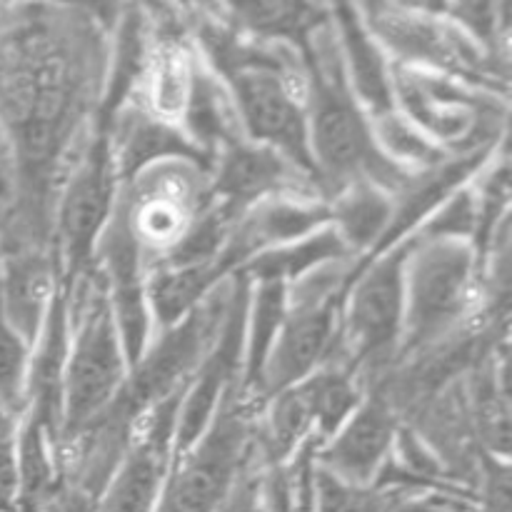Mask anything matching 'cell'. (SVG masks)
<instances>
[{"instance_id": "cell-9", "label": "cell", "mask_w": 512, "mask_h": 512, "mask_svg": "<svg viewBox=\"0 0 512 512\" xmlns=\"http://www.w3.org/2000/svg\"><path fill=\"white\" fill-rule=\"evenodd\" d=\"M413 238L375 255L373 265L355 270L348 285L345 343L358 363H378L393 353L403 335L405 260Z\"/></svg>"}, {"instance_id": "cell-16", "label": "cell", "mask_w": 512, "mask_h": 512, "mask_svg": "<svg viewBox=\"0 0 512 512\" xmlns=\"http://www.w3.org/2000/svg\"><path fill=\"white\" fill-rule=\"evenodd\" d=\"M348 245L338 235L333 225L318 230V233L300 238L295 243L278 245V248H268L255 253L253 258L245 260L240 265L243 275L248 280H280L288 283L290 280H300L305 275L315 273V270L325 268L330 263H340L348 255Z\"/></svg>"}, {"instance_id": "cell-13", "label": "cell", "mask_w": 512, "mask_h": 512, "mask_svg": "<svg viewBox=\"0 0 512 512\" xmlns=\"http://www.w3.org/2000/svg\"><path fill=\"white\" fill-rule=\"evenodd\" d=\"M303 170L295 168L283 155L250 143L248 138L220 148L218 170L213 180V198L235 215H243L250 205L275 195H303Z\"/></svg>"}, {"instance_id": "cell-8", "label": "cell", "mask_w": 512, "mask_h": 512, "mask_svg": "<svg viewBox=\"0 0 512 512\" xmlns=\"http://www.w3.org/2000/svg\"><path fill=\"white\" fill-rule=\"evenodd\" d=\"M113 140L100 130L70 168L58 203V245L65 273H80L110 223L118 190Z\"/></svg>"}, {"instance_id": "cell-14", "label": "cell", "mask_w": 512, "mask_h": 512, "mask_svg": "<svg viewBox=\"0 0 512 512\" xmlns=\"http://www.w3.org/2000/svg\"><path fill=\"white\" fill-rule=\"evenodd\" d=\"M340 30V68L345 70V83L353 90V100L360 110H368L373 118L395 110L393 70L385 63L375 35L365 28L358 10L340 3L333 10Z\"/></svg>"}, {"instance_id": "cell-6", "label": "cell", "mask_w": 512, "mask_h": 512, "mask_svg": "<svg viewBox=\"0 0 512 512\" xmlns=\"http://www.w3.org/2000/svg\"><path fill=\"white\" fill-rule=\"evenodd\" d=\"M475 285V248L468 240L413 238L405 260V313L400 343L405 350L433 343L470 308Z\"/></svg>"}, {"instance_id": "cell-23", "label": "cell", "mask_w": 512, "mask_h": 512, "mask_svg": "<svg viewBox=\"0 0 512 512\" xmlns=\"http://www.w3.org/2000/svg\"><path fill=\"white\" fill-rule=\"evenodd\" d=\"M33 348L0 315V413L8 418L28 405V378Z\"/></svg>"}, {"instance_id": "cell-12", "label": "cell", "mask_w": 512, "mask_h": 512, "mask_svg": "<svg viewBox=\"0 0 512 512\" xmlns=\"http://www.w3.org/2000/svg\"><path fill=\"white\" fill-rule=\"evenodd\" d=\"M395 435L393 410L385 400L370 398L355 408L328 443L320 445L315 465L345 483L370 488L393 453Z\"/></svg>"}, {"instance_id": "cell-5", "label": "cell", "mask_w": 512, "mask_h": 512, "mask_svg": "<svg viewBox=\"0 0 512 512\" xmlns=\"http://www.w3.org/2000/svg\"><path fill=\"white\" fill-rule=\"evenodd\" d=\"M253 448V420L235 388L220 403L208 430L185 455L173 460L155 512H220L228 505Z\"/></svg>"}, {"instance_id": "cell-3", "label": "cell", "mask_w": 512, "mask_h": 512, "mask_svg": "<svg viewBox=\"0 0 512 512\" xmlns=\"http://www.w3.org/2000/svg\"><path fill=\"white\" fill-rule=\"evenodd\" d=\"M73 300L68 358L60 385V425L65 438H75L118 400L128 383V360L110 313L100 275L80 278Z\"/></svg>"}, {"instance_id": "cell-4", "label": "cell", "mask_w": 512, "mask_h": 512, "mask_svg": "<svg viewBox=\"0 0 512 512\" xmlns=\"http://www.w3.org/2000/svg\"><path fill=\"white\" fill-rule=\"evenodd\" d=\"M313 108L308 113V145L315 173L330 180H368L380 190H398L405 183V170L390 163L378 150L373 128L363 110L345 90L343 68L333 78L330 70L313 63Z\"/></svg>"}, {"instance_id": "cell-26", "label": "cell", "mask_w": 512, "mask_h": 512, "mask_svg": "<svg viewBox=\"0 0 512 512\" xmlns=\"http://www.w3.org/2000/svg\"><path fill=\"white\" fill-rule=\"evenodd\" d=\"M450 512H468V508H465V505H463V503H460V505H455V508H453V510H450Z\"/></svg>"}, {"instance_id": "cell-18", "label": "cell", "mask_w": 512, "mask_h": 512, "mask_svg": "<svg viewBox=\"0 0 512 512\" xmlns=\"http://www.w3.org/2000/svg\"><path fill=\"white\" fill-rule=\"evenodd\" d=\"M288 313V283L258 280L255 293L248 295L243 335V385L245 390L258 388L265 360L273 350L275 338L283 328Z\"/></svg>"}, {"instance_id": "cell-19", "label": "cell", "mask_w": 512, "mask_h": 512, "mask_svg": "<svg viewBox=\"0 0 512 512\" xmlns=\"http://www.w3.org/2000/svg\"><path fill=\"white\" fill-rule=\"evenodd\" d=\"M145 105L143 110L163 123H183L185 108H188L190 93H193L195 68L190 58L178 48L158 50L150 55L148 68H145Z\"/></svg>"}, {"instance_id": "cell-1", "label": "cell", "mask_w": 512, "mask_h": 512, "mask_svg": "<svg viewBox=\"0 0 512 512\" xmlns=\"http://www.w3.org/2000/svg\"><path fill=\"white\" fill-rule=\"evenodd\" d=\"M75 105L78 75L55 30L35 23L0 38V118L33 175L55 163Z\"/></svg>"}, {"instance_id": "cell-22", "label": "cell", "mask_w": 512, "mask_h": 512, "mask_svg": "<svg viewBox=\"0 0 512 512\" xmlns=\"http://www.w3.org/2000/svg\"><path fill=\"white\" fill-rule=\"evenodd\" d=\"M235 18L245 30L263 38H288L305 43L325 13L308 3H233Z\"/></svg>"}, {"instance_id": "cell-20", "label": "cell", "mask_w": 512, "mask_h": 512, "mask_svg": "<svg viewBox=\"0 0 512 512\" xmlns=\"http://www.w3.org/2000/svg\"><path fill=\"white\" fill-rule=\"evenodd\" d=\"M298 385L310 405L315 440L333 438L343 428L345 420L355 413V408L363 403L358 385L350 378L348 370H315Z\"/></svg>"}, {"instance_id": "cell-28", "label": "cell", "mask_w": 512, "mask_h": 512, "mask_svg": "<svg viewBox=\"0 0 512 512\" xmlns=\"http://www.w3.org/2000/svg\"><path fill=\"white\" fill-rule=\"evenodd\" d=\"M0 503H3V500H0Z\"/></svg>"}, {"instance_id": "cell-2", "label": "cell", "mask_w": 512, "mask_h": 512, "mask_svg": "<svg viewBox=\"0 0 512 512\" xmlns=\"http://www.w3.org/2000/svg\"><path fill=\"white\" fill-rule=\"evenodd\" d=\"M205 48L233 100L243 135L255 145L270 148L303 173H315L308 145V110L300 105L283 65L233 40L228 33H208Z\"/></svg>"}, {"instance_id": "cell-25", "label": "cell", "mask_w": 512, "mask_h": 512, "mask_svg": "<svg viewBox=\"0 0 512 512\" xmlns=\"http://www.w3.org/2000/svg\"><path fill=\"white\" fill-rule=\"evenodd\" d=\"M453 498L443 493H408L395 503L390 512H450L455 508Z\"/></svg>"}, {"instance_id": "cell-17", "label": "cell", "mask_w": 512, "mask_h": 512, "mask_svg": "<svg viewBox=\"0 0 512 512\" xmlns=\"http://www.w3.org/2000/svg\"><path fill=\"white\" fill-rule=\"evenodd\" d=\"M393 203L385 190L375 188L368 180H355L343 185L335 200H330V225L338 230L348 250H370L380 243L388 230Z\"/></svg>"}, {"instance_id": "cell-21", "label": "cell", "mask_w": 512, "mask_h": 512, "mask_svg": "<svg viewBox=\"0 0 512 512\" xmlns=\"http://www.w3.org/2000/svg\"><path fill=\"white\" fill-rule=\"evenodd\" d=\"M373 120L375 125L370 128H373L375 145L398 168L405 170V165H415V168L433 170L435 165L445 163V150L398 108Z\"/></svg>"}, {"instance_id": "cell-7", "label": "cell", "mask_w": 512, "mask_h": 512, "mask_svg": "<svg viewBox=\"0 0 512 512\" xmlns=\"http://www.w3.org/2000/svg\"><path fill=\"white\" fill-rule=\"evenodd\" d=\"M338 265L330 263L295 280L293 288L288 285V313L258 383L270 398L310 378L333 350L340 293L348 290Z\"/></svg>"}, {"instance_id": "cell-15", "label": "cell", "mask_w": 512, "mask_h": 512, "mask_svg": "<svg viewBox=\"0 0 512 512\" xmlns=\"http://www.w3.org/2000/svg\"><path fill=\"white\" fill-rule=\"evenodd\" d=\"M58 283L55 265L35 253L18 255L8 263L0 288V315L33 348L50 313Z\"/></svg>"}, {"instance_id": "cell-27", "label": "cell", "mask_w": 512, "mask_h": 512, "mask_svg": "<svg viewBox=\"0 0 512 512\" xmlns=\"http://www.w3.org/2000/svg\"><path fill=\"white\" fill-rule=\"evenodd\" d=\"M255 512H270V510H265V508H263V505H260V508H258V510H255Z\"/></svg>"}, {"instance_id": "cell-11", "label": "cell", "mask_w": 512, "mask_h": 512, "mask_svg": "<svg viewBox=\"0 0 512 512\" xmlns=\"http://www.w3.org/2000/svg\"><path fill=\"white\" fill-rule=\"evenodd\" d=\"M93 258H98V275L105 285L125 360L133 370L148 350L155 325L150 315L148 290H145V283H148V275L143 270L145 253L135 240L120 205L113 210V218L98 238Z\"/></svg>"}, {"instance_id": "cell-24", "label": "cell", "mask_w": 512, "mask_h": 512, "mask_svg": "<svg viewBox=\"0 0 512 512\" xmlns=\"http://www.w3.org/2000/svg\"><path fill=\"white\" fill-rule=\"evenodd\" d=\"M35 512H95V495L80 485H55Z\"/></svg>"}, {"instance_id": "cell-10", "label": "cell", "mask_w": 512, "mask_h": 512, "mask_svg": "<svg viewBox=\"0 0 512 512\" xmlns=\"http://www.w3.org/2000/svg\"><path fill=\"white\" fill-rule=\"evenodd\" d=\"M185 388L138 415L123 458L95 498V512H155L158 508L173 468L175 418Z\"/></svg>"}]
</instances>
